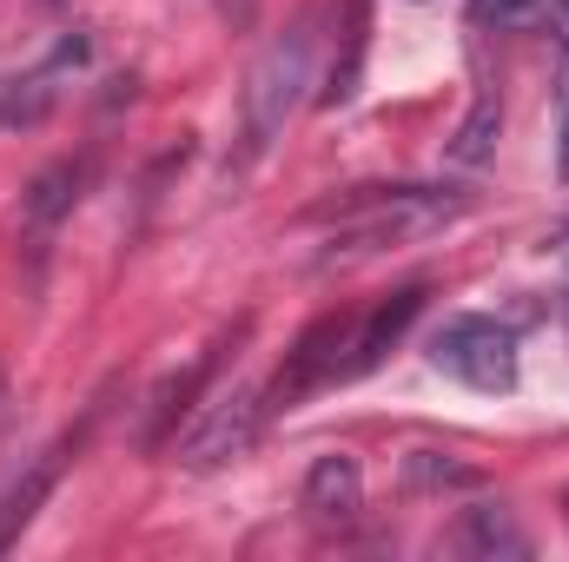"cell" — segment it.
I'll list each match as a JSON object with an SVG mask.
<instances>
[{"instance_id":"obj_15","label":"cell","mask_w":569,"mask_h":562,"mask_svg":"<svg viewBox=\"0 0 569 562\" xmlns=\"http://www.w3.org/2000/svg\"><path fill=\"white\" fill-rule=\"evenodd\" d=\"M411 476H418V483H477L470 470H457V463H437L430 450H418V456H411Z\"/></svg>"},{"instance_id":"obj_17","label":"cell","mask_w":569,"mask_h":562,"mask_svg":"<svg viewBox=\"0 0 569 562\" xmlns=\"http://www.w3.org/2000/svg\"><path fill=\"white\" fill-rule=\"evenodd\" d=\"M557 13H563V20H569V0H557Z\"/></svg>"},{"instance_id":"obj_9","label":"cell","mask_w":569,"mask_h":562,"mask_svg":"<svg viewBox=\"0 0 569 562\" xmlns=\"http://www.w3.org/2000/svg\"><path fill=\"white\" fill-rule=\"evenodd\" d=\"M358 503H365V470H358V456L331 450V456H318V463L305 470V510H311L318 523H345V516H358Z\"/></svg>"},{"instance_id":"obj_13","label":"cell","mask_w":569,"mask_h":562,"mask_svg":"<svg viewBox=\"0 0 569 562\" xmlns=\"http://www.w3.org/2000/svg\"><path fill=\"white\" fill-rule=\"evenodd\" d=\"M537 13H543V0H470V20H483V27H497V33L530 27Z\"/></svg>"},{"instance_id":"obj_5","label":"cell","mask_w":569,"mask_h":562,"mask_svg":"<svg viewBox=\"0 0 569 562\" xmlns=\"http://www.w3.org/2000/svg\"><path fill=\"white\" fill-rule=\"evenodd\" d=\"M345 338H351V311H338V318H318L298 344H291V358H284V371L272 378V391H266V411H291L298 398H311L318 384H331L338 371H345Z\"/></svg>"},{"instance_id":"obj_3","label":"cell","mask_w":569,"mask_h":562,"mask_svg":"<svg viewBox=\"0 0 569 562\" xmlns=\"http://www.w3.org/2000/svg\"><path fill=\"white\" fill-rule=\"evenodd\" d=\"M430 364L470 391H517V331L497 318H443L430 331Z\"/></svg>"},{"instance_id":"obj_1","label":"cell","mask_w":569,"mask_h":562,"mask_svg":"<svg viewBox=\"0 0 569 562\" xmlns=\"http://www.w3.org/2000/svg\"><path fill=\"white\" fill-rule=\"evenodd\" d=\"M457 212H463V192H437V185H378V192H358V199H331V205H318V219H331L325 265L418 245L430 232H443Z\"/></svg>"},{"instance_id":"obj_4","label":"cell","mask_w":569,"mask_h":562,"mask_svg":"<svg viewBox=\"0 0 569 562\" xmlns=\"http://www.w3.org/2000/svg\"><path fill=\"white\" fill-rule=\"evenodd\" d=\"M266 391L259 384H239V391H219L199 423L186 430V443H179V463L186 470H219V463H232V456H246L252 443H259V430H266Z\"/></svg>"},{"instance_id":"obj_2","label":"cell","mask_w":569,"mask_h":562,"mask_svg":"<svg viewBox=\"0 0 569 562\" xmlns=\"http://www.w3.org/2000/svg\"><path fill=\"white\" fill-rule=\"evenodd\" d=\"M311 47H318V33H311V13H305V20H291L279 40L252 60L246 87H239V133H232V152H226V172L232 179L252 172L279 145L284 120L298 113V100L311 87Z\"/></svg>"},{"instance_id":"obj_10","label":"cell","mask_w":569,"mask_h":562,"mask_svg":"<svg viewBox=\"0 0 569 562\" xmlns=\"http://www.w3.org/2000/svg\"><path fill=\"white\" fill-rule=\"evenodd\" d=\"M457 550L463 556H530V536L517 530V516L503 503H477L457 523Z\"/></svg>"},{"instance_id":"obj_14","label":"cell","mask_w":569,"mask_h":562,"mask_svg":"<svg viewBox=\"0 0 569 562\" xmlns=\"http://www.w3.org/2000/svg\"><path fill=\"white\" fill-rule=\"evenodd\" d=\"M557 172L569 179V53L557 60Z\"/></svg>"},{"instance_id":"obj_12","label":"cell","mask_w":569,"mask_h":562,"mask_svg":"<svg viewBox=\"0 0 569 562\" xmlns=\"http://www.w3.org/2000/svg\"><path fill=\"white\" fill-rule=\"evenodd\" d=\"M206 378H212V351H206V358H199L192 371H179V378H166V384H159V398H152V411H146V423H140V443H146V450H152V443H159V436H166V430L179 423L186 398H192V391H199Z\"/></svg>"},{"instance_id":"obj_7","label":"cell","mask_w":569,"mask_h":562,"mask_svg":"<svg viewBox=\"0 0 569 562\" xmlns=\"http://www.w3.org/2000/svg\"><path fill=\"white\" fill-rule=\"evenodd\" d=\"M425 311V284H405L398 298H385V304H371L365 318H351V338H345V371L338 378H365L405 331H411V318Z\"/></svg>"},{"instance_id":"obj_8","label":"cell","mask_w":569,"mask_h":562,"mask_svg":"<svg viewBox=\"0 0 569 562\" xmlns=\"http://www.w3.org/2000/svg\"><path fill=\"white\" fill-rule=\"evenodd\" d=\"M80 185H87V165H80V159H60V165H47V172L27 185V199H20V225H27V245H33V252H47V239H53V225L73 212Z\"/></svg>"},{"instance_id":"obj_16","label":"cell","mask_w":569,"mask_h":562,"mask_svg":"<svg viewBox=\"0 0 569 562\" xmlns=\"http://www.w3.org/2000/svg\"><path fill=\"white\" fill-rule=\"evenodd\" d=\"M226 13H232V20H246V13H252V0H226Z\"/></svg>"},{"instance_id":"obj_11","label":"cell","mask_w":569,"mask_h":562,"mask_svg":"<svg viewBox=\"0 0 569 562\" xmlns=\"http://www.w3.org/2000/svg\"><path fill=\"white\" fill-rule=\"evenodd\" d=\"M497 133H503V93L497 87H483L477 93V107H470V120L457 127V140H450V165H483L490 152H497Z\"/></svg>"},{"instance_id":"obj_6","label":"cell","mask_w":569,"mask_h":562,"mask_svg":"<svg viewBox=\"0 0 569 562\" xmlns=\"http://www.w3.org/2000/svg\"><path fill=\"white\" fill-rule=\"evenodd\" d=\"M93 418H100V404L87 411V423H80V430H67L60 443H47V450H40V456H33V463H27V470H20V476L7 483V496H0V556H7V550H13V543L27 536V523H33V516H40V503L53 496V483H60L67 456H73V450L87 443Z\"/></svg>"}]
</instances>
